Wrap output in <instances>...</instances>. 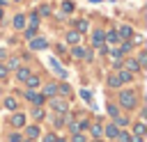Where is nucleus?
Masks as SVG:
<instances>
[{
  "label": "nucleus",
  "instance_id": "4be33fe9",
  "mask_svg": "<svg viewBox=\"0 0 147 142\" xmlns=\"http://www.w3.org/2000/svg\"><path fill=\"white\" fill-rule=\"evenodd\" d=\"M32 117H34V119H44V110H41V108L37 105V108L32 110Z\"/></svg>",
  "mask_w": 147,
  "mask_h": 142
},
{
  "label": "nucleus",
  "instance_id": "9d476101",
  "mask_svg": "<svg viewBox=\"0 0 147 142\" xmlns=\"http://www.w3.org/2000/svg\"><path fill=\"white\" fill-rule=\"evenodd\" d=\"M25 82H28V87H30V89H34V87H39V78H37V76H32V73H30V76L25 78Z\"/></svg>",
  "mask_w": 147,
  "mask_h": 142
},
{
  "label": "nucleus",
  "instance_id": "e433bc0d",
  "mask_svg": "<svg viewBox=\"0 0 147 142\" xmlns=\"http://www.w3.org/2000/svg\"><path fill=\"white\" fill-rule=\"evenodd\" d=\"M55 140H57V137H55V135H53V133H51V135H46V137H44V142H55Z\"/></svg>",
  "mask_w": 147,
  "mask_h": 142
},
{
  "label": "nucleus",
  "instance_id": "39448f33",
  "mask_svg": "<svg viewBox=\"0 0 147 142\" xmlns=\"http://www.w3.org/2000/svg\"><path fill=\"white\" fill-rule=\"evenodd\" d=\"M51 66H53V71H55V73H57V76H62V78H64V76H67V71H64V69H62V66H60V62H57V60H55V57H53V60H51Z\"/></svg>",
  "mask_w": 147,
  "mask_h": 142
},
{
  "label": "nucleus",
  "instance_id": "a19ab883",
  "mask_svg": "<svg viewBox=\"0 0 147 142\" xmlns=\"http://www.w3.org/2000/svg\"><path fill=\"white\" fill-rule=\"evenodd\" d=\"M55 142H67V140H60V137H57V140H55Z\"/></svg>",
  "mask_w": 147,
  "mask_h": 142
},
{
  "label": "nucleus",
  "instance_id": "f8f14e48",
  "mask_svg": "<svg viewBox=\"0 0 147 142\" xmlns=\"http://www.w3.org/2000/svg\"><path fill=\"white\" fill-rule=\"evenodd\" d=\"M67 41H69V44H78V41H80V32H74V30H71V32L67 34Z\"/></svg>",
  "mask_w": 147,
  "mask_h": 142
},
{
  "label": "nucleus",
  "instance_id": "49530a36",
  "mask_svg": "<svg viewBox=\"0 0 147 142\" xmlns=\"http://www.w3.org/2000/svg\"><path fill=\"white\" fill-rule=\"evenodd\" d=\"M0 2H2V0H0Z\"/></svg>",
  "mask_w": 147,
  "mask_h": 142
},
{
  "label": "nucleus",
  "instance_id": "473e14b6",
  "mask_svg": "<svg viewBox=\"0 0 147 142\" xmlns=\"http://www.w3.org/2000/svg\"><path fill=\"white\" fill-rule=\"evenodd\" d=\"M60 92H62V94H69L71 87H69V85H60Z\"/></svg>",
  "mask_w": 147,
  "mask_h": 142
},
{
  "label": "nucleus",
  "instance_id": "f257e3e1",
  "mask_svg": "<svg viewBox=\"0 0 147 142\" xmlns=\"http://www.w3.org/2000/svg\"><path fill=\"white\" fill-rule=\"evenodd\" d=\"M119 103H122L124 108H136V103H138V101H136V92H131V89H129V92H122V94H119Z\"/></svg>",
  "mask_w": 147,
  "mask_h": 142
},
{
  "label": "nucleus",
  "instance_id": "7c9ffc66",
  "mask_svg": "<svg viewBox=\"0 0 147 142\" xmlns=\"http://www.w3.org/2000/svg\"><path fill=\"white\" fill-rule=\"evenodd\" d=\"M78 128H80V126H78L76 121H71V124H69V131H71V133H78Z\"/></svg>",
  "mask_w": 147,
  "mask_h": 142
},
{
  "label": "nucleus",
  "instance_id": "7ed1b4c3",
  "mask_svg": "<svg viewBox=\"0 0 147 142\" xmlns=\"http://www.w3.org/2000/svg\"><path fill=\"white\" fill-rule=\"evenodd\" d=\"M51 105H53V110H57L60 115H64V112H67V103H64V101H60V98H53V101H51Z\"/></svg>",
  "mask_w": 147,
  "mask_h": 142
},
{
  "label": "nucleus",
  "instance_id": "f03ea898",
  "mask_svg": "<svg viewBox=\"0 0 147 142\" xmlns=\"http://www.w3.org/2000/svg\"><path fill=\"white\" fill-rule=\"evenodd\" d=\"M25 96H28V101H32L34 105H41V103H44V94H37V92H32V89H30Z\"/></svg>",
  "mask_w": 147,
  "mask_h": 142
},
{
  "label": "nucleus",
  "instance_id": "2eb2a0df",
  "mask_svg": "<svg viewBox=\"0 0 147 142\" xmlns=\"http://www.w3.org/2000/svg\"><path fill=\"white\" fill-rule=\"evenodd\" d=\"M92 41H94V46H101V44H103V32L96 30V32L92 34Z\"/></svg>",
  "mask_w": 147,
  "mask_h": 142
},
{
  "label": "nucleus",
  "instance_id": "b1692460",
  "mask_svg": "<svg viewBox=\"0 0 147 142\" xmlns=\"http://www.w3.org/2000/svg\"><path fill=\"white\" fill-rule=\"evenodd\" d=\"M62 9H64V11L69 14V11H74V5H71L69 0H64V2H62Z\"/></svg>",
  "mask_w": 147,
  "mask_h": 142
},
{
  "label": "nucleus",
  "instance_id": "79ce46f5",
  "mask_svg": "<svg viewBox=\"0 0 147 142\" xmlns=\"http://www.w3.org/2000/svg\"><path fill=\"white\" fill-rule=\"evenodd\" d=\"M90 2H101V0H90Z\"/></svg>",
  "mask_w": 147,
  "mask_h": 142
},
{
  "label": "nucleus",
  "instance_id": "c03bdc74",
  "mask_svg": "<svg viewBox=\"0 0 147 142\" xmlns=\"http://www.w3.org/2000/svg\"><path fill=\"white\" fill-rule=\"evenodd\" d=\"M92 142H101V140H92Z\"/></svg>",
  "mask_w": 147,
  "mask_h": 142
},
{
  "label": "nucleus",
  "instance_id": "c85d7f7f",
  "mask_svg": "<svg viewBox=\"0 0 147 142\" xmlns=\"http://www.w3.org/2000/svg\"><path fill=\"white\" fill-rule=\"evenodd\" d=\"M126 50H131V41H124V44H122V50H119V53H126Z\"/></svg>",
  "mask_w": 147,
  "mask_h": 142
},
{
  "label": "nucleus",
  "instance_id": "37998d69",
  "mask_svg": "<svg viewBox=\"0 0 147 142\" xmlns=\"http://www.w3.org/2000/svg\"><path fill=\"white\" fill-rule=\"evenodd\" d=\"M0 18H2V9H0Z\"/></svg>",
  "mask_w": 147,
  "mask_h": 142
},
{
  "label": "nucleus",
  "instance_id": "c756f323",
  "mask_svg": "<svg viewBox=\"0 0 147 142\" xmlns=\"http://www.w3.org/2000/svg\"><path fill=\"white\" fill-rule=\"evenodd\" d=\"M74 55H76V57H83V55H85V50H83V48H78V46H76V48H74Z\"/></svg>",
  "mask_w": 147,
  "mask_h": 142
},
{
  "label": "nucleus",
  "instance_id": "2f4dec72",
  "mask_svg": "<svg viewBox=\"0 0 147 142\" xmlns=\"http://www.w3.org/2000/svg\"><path fill=\"white\" fill-rule=\"evenodd\" d=\"M21 140H23V137H21L18 133H14V135H9V142H21Z\"/></svg>",
  "mask_w": 147,
  "mask_h": 142
},
{
  "label": "nucleus",
  "instance_id": "6ab92c4d",
  "mask_svg": "<svg viewBox=\"0 0 147 142\" xmlns=\"http://www.w3.org/2000/svg\"><path fill=\"white\" fill-rule=\"evenodd\" d=\"M76 27H78V30H76V32H85V30H87V27H90V25H87V21H85V18H80V21H78V23H76Z\"/></svg>",
  "mask_w": 147,
  "mask_h": 142
},
{
  "label": "nucleus",
  "instance_id": "0eeeda50",
  "mask_svg": "<svg viewBox=\"0 0 147 142\" xmlns=\"http://www.w3.org/2000/svg\"><path fill=\"white\" fill-rule=\"evenodd\" d=\"M103 133H106L108 137H117V133H119V131H117V126H115V124H108V126L103 128Z\"/></svg>",
  "mask_w": 147,
  "mask_h": 142
},
{
  "label": "nucleus",
  "instance_id": "f3484780",
  "mask_svg": "<svg viewBox=\"0 0 147 142\" xmlns=\"http://www.w3.org/2000/svg\"><path fill=\"white\" fill-rule=\"evenodd\" d=\"M119 85H122V80L117 76H108V87H119Z\"/></svg>",
  "mask_w": 147,
  "mask_h": 142
},
{
  "label": "nucleus",
  "instance_id": "a18cd8bd",
  "mask_svg": "<svg viewBox=\"0 0 147 142\" xmlns=\"http://www.w3.org/2000/svg\"><path fill=\"white\" fill-rule=\"evenodd\" d=\"M28 142H32V140H28Z\"/></svg>",
  "mask_w": 147,
  "mask_h": 142
},
{
  "label": "nucleus",
  "instance_id": "58836bf2",
  "mask_svg": "<svg viewBox=\"0 0 147 142\" xmlns=\"http://www.w3.org/2000/svg\"><path fill=\"white\" fill-rule=\"evenodd\" d=\"M7 76V66H0V78H5Z\"/></svg>",
  "mask_w": 147,
  "mask_h": 142
},
{
  "label": "nucleus",
  "instance_id": "cd10ccee",
  "mask_svg": "<svg viewBox=\"0 0 147 142\" xmlns=\"http://www.w3.org/2000/svg\"><path fill=\"white\" fill-rule=\"evenodd\" d=\"M30 25H39V16H37V14L30 16Z\"/></svg>",
  "mask_w": 147,
  "mask_h": 142
},
{
  "label": "nucleus",
  "instance_id": "4c0bfd02",
  "mask_svg": "<svg viewBox=\"0 0 147 142\" xmlns=\"http://www.w3.org/2000/svg\"><path fill=\"white\" fill-rule=\"evenodd\" d=\"M80 96H83L85 101H90V92H87V89H83V92H80Z\"/></svg>",
  "mask_w": 147,
  "mask_h": 142
},
{
  "label": "nucleus",
  "instance_id": "f704fd0d",
  "mask_svg": "<svg viewBox=\"0 0 147 142\" xmlns=\"http://www.w3.org/2000/svg\"><path fill=\"white\" fill-rule=\"evenodd\" d=\"M25 34H28V39H32V37H34V25H32V27H28V32H25Z\"/></svg>",
  "mask_w": 147,
  "mask_h": 142
},
{
  "label": "nucleus",
  "instance_id": "ea45409f",
  "mask_svg": "<svg viewBox=\"0 0 147 142\" xmlns=\"http://www.w3.org/2000/svg\"><path fill=\"white\" fill-rule=\"evenodd\" d=\"M131 142H142V137H140V135H136V137H131Z\"/></svg>",
  "mask_w": 147,
  "mask_h": 142
},
{
  "label": "nucleus",
  "instance_id": "5701e85b",
  "mask_svg": "<svg viewBox=\"0 0 147 142\" xmlns=\"http://www.w3.org/2000/svg\"><path fill=\"white\" fill-rule=\"evenodd\" d=\"M136 62H138V64H140V66H145V64H147V53H145V50H142V53H140V57H138V60H136Z\"/></svg>",
  "mask_w": 147,
  "mask_h": 142
},
{
  "label": "nucleus",
  "instance_id": "c9c22d12",
  "mask_svg": "<svg viewBox=\"0 0 147 142\" xmlns=\"http://www.w3.org/2000/svg\"><path fill=\"white\" fill-rule=\"evenodd\" d=\"M108 112H110L113 117H117V108H115V105H108Z\"/></svg>",
  "mask_w": 147,
  "mask_h": 142
},
{
  "label": "nucleus",
  "instance_id": "a878e982",
  "mask_svg": "<svg viewBox=\"0 0 147 142\" xmlns=\"http://www.w3.org/2000/svg\"><path fill=\"white\" fill-rule=\"evenodd\" d=\"M55 92H57V87H55V85H48V87H46V96H53Z\"/></svg>",
  "mask_w": 147,
  "mask_h": 142
},
{
  "label": "nucleus",
  "instance_id": "dca6fc26",
  "mask_svg": "<svg viewBox=\"0 0 147 142\" xmlns=\"http://www.w3.org/2000/svg\"><path fill=\"white\" fill-rule=\"evenodd\" d=\"M25 133H28V137L32 140V137H37V135H39V126H28V128H25Z\"/></svg>",
  "mask_w": 147,
  "mask_h": 142
},
{
  "label": "nucleus",
  "instance_id": "6e6552de",
  "mask_svg": "<svg viewBox=\"0 0 147 142\" xmlns=\"http://www.w3.org/2000/svg\"><path fill=\"white\" fill-rule=\"evenodd\" d=\"M124 64H126V71H131V73H136V71H138V69H140V64H138V62H136V60H126V62H124Z\"/></svg>",
  "mask_w": 147,
  "mask_h": 142
},
{
  "label": "nucleus",
  "instance_id": "9b49d317",
  "mask_svg": "<svg viewBox=\"0 0 147 142\" xmlns=\"http://www.w3.org/2000/svg\"><path fill=\"white\" fill-rule=\"evenodd\" d=\"M14 27H16V30H23V27H25V16L18 14V16L14 18Z\"/></svg>",
  "mask_w": 147,
  "mask_h": 142
},
{
  "label": "nucleus",
  "instance_id": "72a5a7b5",
  "mask_svg": "<svg viewBox=\"0 0 147 142\" xmlns=\"http://www.w3.org/2000/svg\"><path fill=\"white\" fill-rule=\"evenodd\" d=\"M74 142H85V137L80 133H74Z\"/></svg>",
  "mask_w": 147,
  "mask_h": 142
},
{
  "label": "nucleus",
  "instance_id": "aec40b11",
  "mask_svg": "<svg viewBox=\"0 0 147 142\" xmlns=\"http://www.w3.org/2000/svg\"><path fill=\"white\" fill-rule=\"evenodd\" d=\"M16 76H18V80H25V78L30 76V71H28V69L23 66V69H18V71H16Z\"/></svg>",
  "mask_w": 147,
  "mask_h": 142
},
{
  "label": "nucleus",
  "instance_id": "20e7f679",
  "mask_svg": "<svg viewBox=\"0 0 147 142\" xmlns=\"http://www.w3.org/2000/svg\"><path fill=\"white\" fill-rule=\"evenodd\" d=\"M46 46H48L46 39H32V41H30V48H32V50H44Z\"/></svg>",
  "mask_w": 147,
  "mask_h": 142
},
{
  "label": "nucleus",
  "instance_id": "423d86ee",
  "mask_svg": "<svg viewBox=\"0 0 147 142\" xmlns=\"http://www.w3.org/2000/svg\"><path fill=\"white\" fill-rule=\"evenodd\" d=\"M11 124H14V126H18V128H21V126H25V115L16 112V115L11 117Z\"/></svg>",
  "mask_w": 147,
  "mask_h": 142
},
{
  "label": "nucleus",
  "instance_id": "393cba45",
  "mask_svg": "<svg viewBox=\"0 0 147 142\" xmlns=\"http://www.w3.org/2000/svg\"><path fill=\"white\" fill-rule=\"evenodd\" d=\"M117 137H119V142H131V135L129 133H117Z\"/></svg>",
  "mask_w": 147,
  "mask_h": 142
},
{
  "label": "nucleus",
  "instance_id": "412c9836",
  "mask_svg": "<svg viewBox=\"0 0 147 142\" xmlns=\"http://www.w3.org/2000/svg\"><path fill=\"white\" fill-rule=\"evenodd\" d=\"M5 108H9V110H16V98H5Z\"/></svg>",
  "mask_w": 147,
  "mask_h": 142
},
{
  "label": "nucleus",
  "instance_id": "a211bd4d",
  "mask_svg": "<svg viewBox=\"0 0 147 142\" xmlns=\"http://www.w3.org/2000/svg\"><path fill=\"white\" fill-rule=\"evenodd\" d=\"M133 133H136V135H140V137H142V135H145V124H142V121H138V124H136V126H133Z\"/></svg>",
  "mask_w": 147,
  "mask_h": 142
},
{
  "label": "nucleus",
  "instance_id": "1a4fd4ad",
  "mask_svg": "<svg viewBox=\"0 0 147 142\" xmlns=\"http://www.w3.org/2000/svg\"><path fill=\"white\" fill-rule=\"evenodd\" d=\"M117 78H119V80H122V82H129V80H131V78H133V73H131V71H126V69H122V71H119V73H117Z\"/></svg>",
  "mask_w": 147,
  "mask_h": 142
},
{
  "label": "nucleus",
  "instance_id": "bb28decb",
  "mask_svg": "<svg viewBox=\"0 0 147 142\" xmlns=\"http://www.w3.org/2000/svg\"><path fill=\"white\" fill-rule=\"evenodd\" d=\"M101 133H103V128H101L99 124H94V126H92V135H101Z\"/></svg>",
  "mask_w": 147,
  "mask_h": 142
},
{
  "label": "nucleus",
  "instance_id": "ddd939ff",
  "mask_svg": "<svg viewBox=\"0 0 147 142\" xmlns=\"http://www.w3.org/2000/svg\"><path fill=\"white\" fill-rule=\"evenodd\" d=\"M131 34H133V30H131L129 25H122V27H119V37H124V39H129Z\"/></svg>",
  "mask_w": 147,
  "mask_h": 142
},
{
  "label": "nucleus",
  "instance_id": "4468645a",
  "mask_svg": "<svg viewBox=\"0 0 147 142\" xmlns=\"http://www.w3.org/2000/svg\"><path fill=\"white\" fill-rule=\"evenodd\" d=\"M103 39H106L108 44H115V41H119V34H117V32H108V34H103Z\"/></svg>",
  "mask_w": 147,
  "mask_h": 142
}]
</instances>
